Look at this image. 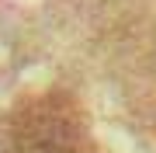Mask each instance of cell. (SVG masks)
<instances>
[{"label": "cell", "instance_id": "1", "mask_svg": "<svg viewBox=\"0 0 156 153\" xmlns=\"http://www.w3.org/2000/svg\"><path fill=\"white\" fill-rule=\"evenodd\" d=\"M4 153H101L83 108L62 91L24 97L7 115Z\"/></svg>", "mask_w": 156, "mask_h": 153}]
</instances>
